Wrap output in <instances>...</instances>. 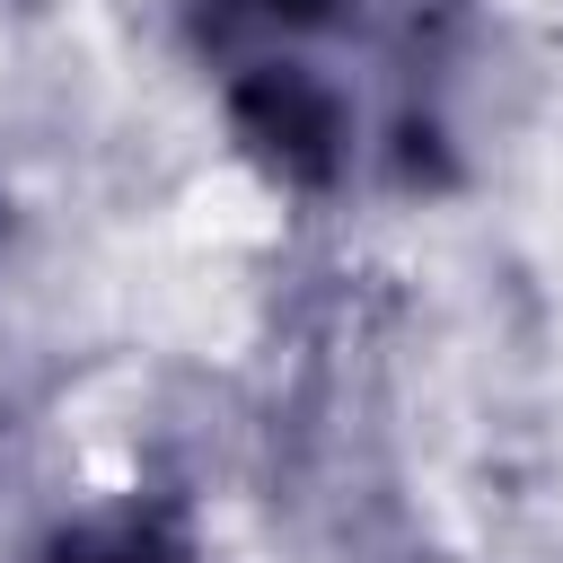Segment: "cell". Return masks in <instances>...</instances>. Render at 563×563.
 Listing matches in <instances>:
<instances>
[{"label":"cell","instance_id":"obj_1","mask_svg":"<svg viewBox=\"0 0 563 563\" xmlns=\"http://www.w3.org/2000/svg\"><path fill=\"white\" fill-rule=\"evenodd\" d=\"M238 132L282 167V176H325L334 167V141H343V114L317 79L299 70H255L238 88Z\"/></svg>","mask_w":563,"mask_h":563}]
</instances>
